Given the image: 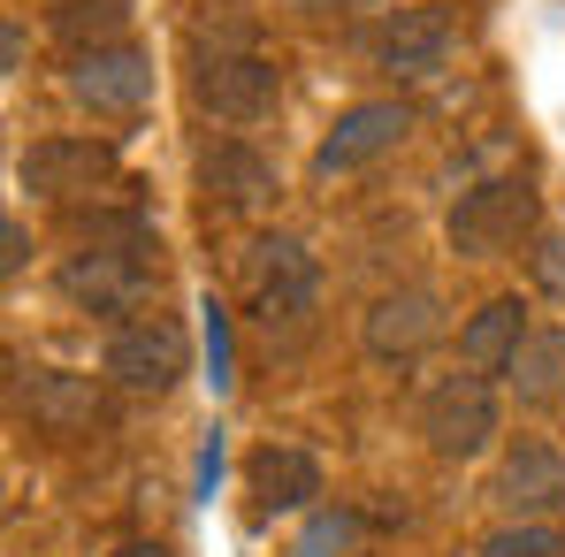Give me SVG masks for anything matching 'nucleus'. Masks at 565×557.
<instances>
[{
  "label": "nucleus",
  "mask_w": 565,
  "mask_h": 557,
  "mask_svg": "<svg viewBox=\"0 0 565 557\" xmlns=\"http://www.w3.org/2000/svg\"><path fill=\"white\" fill-rule=\"evenodd\" d=\"M489 496L512 519H551V512H565V451L543 443V436L512 443L504 465H497V481H489Z\"/></svg>",
  "instance_id": "nucleus-7"
},
{
  "label": "nucleus",
  "mask_w": 565,
  "mask_h": 557,
  "mask_svg": "<svg viewBox=\"0 0 565 557\" xmlns=\"http://www.w3.org/2000/svg\"><path fill=\"white\" fill-rule=\"evenodd\" d=\"M115 557H177V550H169V543H122Z\"/></svg>",
  "instance_id": "nucleus-25"
},
{
  "label": "nucleus",
  "mask_w": 565,
  "mask_h": 557,
  "mask_svg": "<svg viewBox=\"0 0 565 557\" xmlns=\"http://www.w3.org/2000/svg\"><path fill=\"white\" fill-rule=\"evenodd\" d=\"M191 99L214 122H260V115H276L282 77H276V62H260L253 46H214V54L191 62Z\"/></svg>",
  "instance_id": "nucleus-4"
},
{
  "label": "nucleus",
  "mask_w": 565,
  "mask_h": 557,
  "mask_svg": "<svg viewBox=\"0 0 565 557\" xmlns=\"http://www.w3.org/2000/svg\"><path fill=\"white\" fill-rule=\"evenodd\" d=\"M535 222H543L535 184H520V176H489V184L459 191L444 237H451V253H467V260H504V253L535 245Z\"/></svg>",
  "instance_id": "nucleus-2"
},
{
  "label": "nucleus",
  "mask_w": 565,
  "mask_h": 557,
  "mask_svg": "<svg viewBox=\"0 0 565 557\" xmlns=\"http://www.w3.org/2000/svg\"><path fill=\"white\" fill-rule=\"evenodd\" d=\"M527 268H535V290L565 298V237H558V229H543V237L527 245Z\"/></svg>",
  "instance_id": "nucleus-21"
},
{
  "label": "nucleus",
  "mask_w": 565,
  "mask_h": 557,
  "mask_svg": "<svg viewBox=\"0 0 565 557\" xmlns=\"http://www.w3.org/2000/svg\"><path fill=\"white\" fill-rule=\"evenodd\" d=\"M199 191L245 214V206H260V199L276 191V169H268L253 146H237V138H214V146H199Z\"/></svg>",
  "instance_id": "nucleus-15"
},
{
  "label": "nucleus",
  "mask_w": 565,
  "mask_h": 557,
  "mask_svg": "<svg viewBox=\"0 0 565 557\" xmlns=\"http://www.w3.org/2000/svg\"><path fill=\"white\" fill-rule=\"evenodd\" d=\"M0 245H8V253H0V268L15 276V268H23V253H31V237H23V222H8V229H0Z\"/></svg>",
  "instance_id": "nucleus-24"
},
{
  "label": "nucleus",
  "mask_w": 565,
  "mask_h": 557,
  "mask_svg": "<svg viewBox=\"0 0 565 557\" xmlns=\"http://www.w3.org/2000/svg\"><path fill=\"white\" fill-rule=\"evenodd\" d=\"M191 367V344L177 321H130V329H115L107 336V374L122 382V389H177Z\"/></svg>",
  "instance_id": "nucleus-6"
},
{
  "label": "nucleus",
  "mask_w": 565,
  "mask_h": 557,
  "mask_svg": "<svg viewBox=\"0 0 565 557\" xmlns=\"http://www.w3.org/2000/svg\"><path fill=\"white\" fill-rule=\"evenodd\" d=\"M146 282H153V268H146L130 245H85V253L62 268V298H70L77 313H122V306L146 298Z\"/></svg>",
  "instance_id": "nucleus-8"
},
{
  "label": "nucleus",
  "mask_w": 565,
  "mask_h": 557,
  "mask_svg": "<svg viewBox=\"0 0 565 557\" xmlns=\"http://www.w3.org/2000/svg\"><path fill=\"white\" fill-rule=\"evenodd\" d=\"M375 62L390 77H436L451 62V15L444 8H397L375 39Z\"/></svg>",
  "instance_id": "nucleus-13"
},
{
  "label": "nucleus",
  "mask_w": 565,
  "mask_h": 557,
  "mask_svg": "<svg viewBox=\"0 0 565 557\" xmlns=\"http://www.w3.org/2000/svg\"><path fill=\"white\" fill-rule=\"evenodd\" d=\"M360 535H367V519H360L352 504L313 512V519H306V535H298V557H352V550H360Z\"/></svg>",
  "instance_id": "nucleus-19"
},
{
  "label": "nucleus",
  "mask_w": 565,
  "mask_h": 557,
  "mask_svg": "<svg viewBox=\"0 0 565 557\" xmlns=\"http://www.w3.org/2000/svg\"><path fill=\"white\" fill-rule=\"evenodd\" d=\"M405 130H413V107H405V99H360V107H344L337 130L313 146V176H352V169H367V161L390 153Z\"/></svg>",
  "instance_id": "nucleus-5"
},
{
  "label": "nucleus",
  "mask_w": 565,
  "mask_h": 557,
  "mask_svg": "<svg viewBox=\"0 0 565 557\" xmlns=\"http://www.w3.org/2000/svg\"><path fill=\"white\" fill-rule=\"evenodd\" d=\"M122 23H130V0H62L54 8V31L93 54V46H122Z\"/></svg>",
  "instance_id": "nucleus-18"
},
{
  "label": "nucleus",
  "mask_w": 565,
  "mask_h": 557,
  "mask_svg": "<svg viewBox=\"0 0 565 557\" xmlns=\"http://www.w3.org/2000/svg\"><path fill=\"white\" fill-rule=\"evenodd\" d=\"M367 352L375 360H420L436 336H444V306H436V290H382L375 306H367Z\"/></svg>",
  "instance_id": "nucleus-11"
},
{
  "label": "nucleus",
  "mask_w": 565,
  "mask_h": 557,
  "mask_svg": "<svg viewBox=\"0 0 565 557\" xmlns=\"http://www.w3.org/2000/svg\"><path fill=\"white\" fill-rule=\"evenodd\" d=\"M481 557H565V535L551 519H512V527H497Z\"/></svg>",
  "instance_id": "nucleus-20"
},
{
  "label": "nucleus",
  "mask_w": 565,
  "mask_h": 557,
  "mask_svg": "<svg viewBox=\"0 0 565 557\" xmlns=\"http://www.w3.org/2000/svg\"><path fill=\"white\" fill-rule=\"evenodd\" d=\"M70 99L93 107V115H138L153 99V62L138 46H93L70 69Z\"/></svg>",
  "instance_id": "nucleus-10"
},
{
  "label": "nucleus",
  "mask_w": 565,
  "mask_h": 557,
  "mask_svg": "<svg viewBox=\"0 0 565 557\" xmlns=\"http://www.w3.org/2000/svg\"><path fill=\"white\" fill-rule=\"evenodd\" d=\"M115 169V146L107 138H46V146H31L23 153V191H46V199H77V191H93L99 176Z\"/></svg>",
  "instance_id": "nucleus-12"
},
{
  "label": "nucleus",
  "mask_w": 565,
  "mask_h": 557,
  "mask_svg": "<svg viewBox=\"0 0 565 557\" xmlns=\"http://www.w3.org/2000/svg\"><path fill=\"white\" fill-rule=\"evenodd\" d=\"M245 489H253L260 512H306L321 496V459L298 451V443H260L245 459Z\"/></svg>",
  "instance_id": "nucleus-14"
},
{
  "label": "nucleus",
  "mask_w": 565,
  "mask_h": 557,
  "mask_svg": "<svg viewBox=\"0 0 565 557\" xmlns=\"http://www.w3.org/2000/svg\"><path fill=\"white\" fill-rule=\"evenodd\" d=\"M290 15H313V23H329V15H367V8H382V0H282Z\"/></svg>",
  "instance_id": "nucleus-23"
},
{
  "label": "nucleus",
  "mask_w": 565,
  "mask_h": 557,
  "mask_svg": "<svg viewBox=\"0 0 565 557\" xmlns=\"http://www.w3.org/2000/svg\"><path fill=\"white\" fill-rule=\"evenodd\" d=\"M15 405H23V420L39 436H85L99 413H107L99 382L93 374H70V367H31L15 382Z\"/></svg>",
  "instance_id": "nucleus-9"
},
{
  "label": "nucleus",
  "mask_w": 565,
  "mask_h": 557,
  "mask_svg": "<svg viewBox=\"0 0 565 557\" xmlns=\"http://www.w3.org/2000/svg\"><path fill=\"white\" fill-rule=\"evenodd\" d=\"M420 436L436 459H481L489 436H497V389L489 374H436L420 389Z\"/></svg>",
  "instance_id": "nucleus-3"
},
{
  "label": "nucleus",
  "mask_w": 565,
  "mask_h": 557,
  "mask_svg": "<svg viewBox=\"0 0 565 557\" xmlns=\"http://www.w3.org/2000/svg\"><path fill=\"white\" fill-rule=\"evenodd\" d=\"M520 313H527L520 298H489L467 329H459V360H467L473 374H512L520 344H527V321H520Z\"/></svg>",
  "instance_id": "nucleus-16"
},
{
  "label": "nucleus",
  "mask_w": 565,
  "mask_h": 557,
  "mask_svg": "<svg viewBox=\"0 0 565 557\" xmlns=\"http://www.w3.org/2000/svg\"><path fill=\"white\" fill-rule=\"evenodd\" d=\"M199 313H206V367H214V389H222V382H230V313H222L214 298H206Z\"/></svg>",
  "instance_id": "nucleus-22"
},
{
  "label": "nucleus",
  "mask_w": 565,
  "mask_h": 557,
  "mask_svg": "<svg viewBox=\"0 0 565 557\" xmlns=\"http://www.w3.org/2000/svg\"><path fill=\"white\" fill-rule=\"evenodd\" d=\"M527 405H551L565 397V329H527V344H520V360L504 374Z\"/></svg>",
  "instance_id": "nucleus-17"
},
{
  "label": "nucleus",
  "mask_w": 565,
  "mask_h": 557,
  "mask_svg": "<svg viewBox=\"0 0 565 557\" xmlns=\"http://www.w3.org/2000/svg\"><path fill=\"white\" fill-rule=\"evenodd\" d=\"M245 298H253V321L268 336H306L313 329V306H321V268L298 237H253L245 253Z\"/></svg>",
  "instance_id": "nucleus-1"
}]
</instances>
